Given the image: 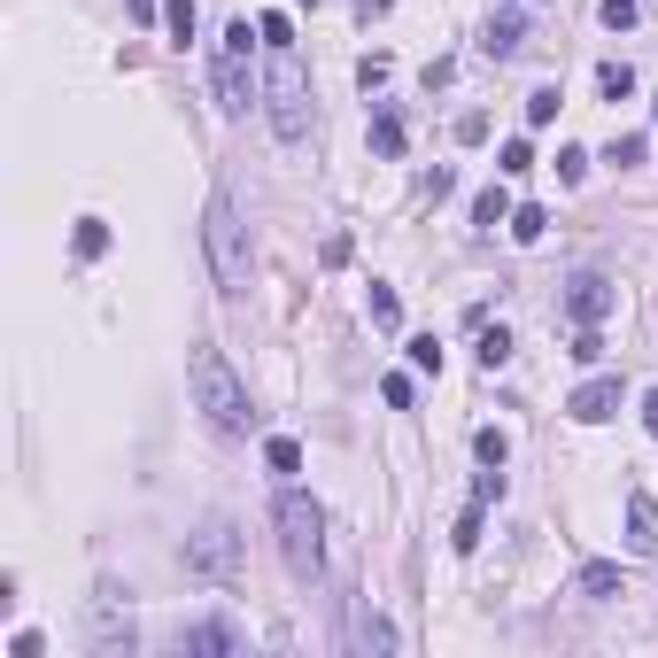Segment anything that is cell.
I'll return each mask as SVG.
<instances>
[{
  "instance_id": "1",
  "label": "cell",
  "mask_w": 658,
  "mask_h": 658,
  "mask_svg": "<svg viewBox=\"0 0 658 658\" xmlns=\"http://www.w3.org/2000/svg\"><path fill=\"white\" fill-rule=\"evenodd\" d=\"M186 380H194V403L210 411L217 434H248V426H256V411H248V388L233 380V364L217 357L210 341H194V357H186Z\"/></svg>"
},
{
  "instance_id": "2",
  "label": "cell",
  "mask_w": 658,
  "mask_h": 658,
  "mask_svg": "<svg viewBox=\"0 0 658 658\" xmlns=\"http://www.w3.org/2000/svg\"><path fill=\"white\" fill-rule=\"evenodd\" d=\"M264 109H271V132H279L287 148L310 140V78H302L295 47H271V62H264Z\"/></svg>"
},
{
  "instance_id": "3",
  "label": "cell",
  "mask_w": 658,
  "mask_h": 658,
  "mask_svg": "<svg viewBox=\"0 0 658 658\" xmlns=\"http://www.w3.org/2000/svg\"><path fill=\"white\" fill-rule=\"evenodd\" d=\"M279 558H287L295 581H318V566H326V511L310 504L295 480L279 488Z\"/></svg>"
},
{
  "instance_id": "4",
  "label": "cell",
  "mask_w": 658,
  "mask_h": 658,
  "mask_svg": "<svg viewBox=\"0 0 658 658\" xmlns=\"http://www.w3.org/2000/svg\"><path fill=\"white\" fill-rule=\"evenodd\" d=\"M202 240H210V271L225 295H240L248 287V233H240V210L225 202V194H210V210H202Z\"/></svg>"
},
{
  "instance_id": "5",
  "label": "cell",
  "mask_w": 658,
  "mask_h": 658,
  "mask_svg": "<svg viewBox=\"0 0 658 658\" xmlns=\"http://www.w3.org/2000/svg\"><path fill=\"white\" fill-rule=\"evenodd\" d=\"M248 101H256V39H248V16L225 24L217 39V109L225 117H248Z\"/></svg>"
},
{
  "instance_id": "6",
  "label": "cell",
  "mask_w": 658,
  "mask_h": 658,
  "mask_svg": "<svg viewBox=\"0 0 658 658\" xmlns=\"http://www.w3.org/2000/svg\"><path fill=\"white\" fill-rule=\"evenodd\" d=\"M186 566L210 573V581H233V573H240V535H233V519H202V527L186 535Z\"/></svg>"
},
{
  "instance_id": "7",
  "label": "cell",
  "mask_w": 658,
  "mask_h": 658,
  "mask_svg": "<svg viewBox=\"0 0 658 658\" xmlns=\"http://www.w3.org/2000/svg\"><path fill=\"white\" fill-rule=\"evenodd\" d=\"M620 395H628V388H620V372H597V380H581V388H573L566 411H573L581 426H604L612 411H620Z\"/></svg>"
},
{
  "instance_id": "8",
  "label": "cell",
  "mask_w": 658,
  "mask_h": 658,
  "mask_svg": "<svg viewBox=\"0 0 658 658\" xmlns=\"http://www.w3.org/2000/svg\"><path fill=\"white\" fill-rule=\"evenodd\" d=\"M566 310H573V326H604V318H612V279L581 271V279L566 287Z\"/></svg>"
},
{
  "instance_id": "9",
  "label": "cell",
  "mask_w": 658,
  "mask_h": 658,
  "mask_svg": "<svg viewBox=\"0 0 658 658\" xmlns=\"http://www.w3.org/2000/svg\"><path fill=\"white\" fill-rule=\"evenodd\" d=\"M628 550H643V558L658 550V504L643 496V488L628 496Z\"/></svg>"
},
{
  "instance_id": "10",
  "label": "cell",
  "mask_w": 658,
  "mask_h": 658,
  "mask_svg": "<svg viewBox=\"0 0 658 658\" xmlns=\"http://www.w3.org/2000/svg\"><path fill=\"white\" fill-rule=\"evenodd\" d=\"M186 651L194 658H225V651H240V635H233V620H202V628H186Z\"/></svg>"
},
{
  "instance_id": "11",
  "label": "cell",
  "mask_w": 658,
  "mask_h": 658,
  "mask_svg": "<svg viewBox=\"0 0 658 658\" xmlns=\"http://www.w3.org/2000/svg\"><path fill=\"white\" fill-rule=\"evenodd\" d=\"M519 39H527V24H519V16H488L480 55H488V62H511V55H519Z\"/></svg>"
},
{
  "instance_id": "12",
  "label": "cell",
  "mask_w": 658,
  "mask_h": 658,
  "mask_svg": "<svg viewBox=\"0 0 658 658\" xmlns=\"http://www.w3.org/2000/svg\"><path fill=\"white\" fill-rule=\"evenodd\" d=\"M581 597H628V573L604 566V558H597V566H581Z\"/></svg>"
},
{
  "instance_id": "13",
  "label": "cell",
  "mask_w": 658,
  "mask_h": 658,
  "mask_svg": "<svg viewBox=\"0 0 658 658\" xmlns=\"http://www.w3.org/2000/svg\"><path fill=\"white\" fill-rule=\"evenodd\" d=\"M70 248H78V264H93V256H109V225H101V217H78V233H70Z\"/></svg>"
},
{
  "instance_id": "14",
  "label": "cell",
  "mask_w": 658,
  "mask_h": 658,
  "mask_svg": "<svg viewBox=\"0 0 658 658\" xmlns=\"http://www.w3.org/2000/svg\"><path fill=\"white\" fill-rule=\"evenodd\" d=\"M473 225H480V233H496V225H511V194H504V186H488V194L473 202Z\"/></svg>"
},
{
  "instance_id": "15",
  "label": "cell",
  "mask_w": 658,
  "mask_h": 658,
  "mask_svg": "<svg viewBox=\"0 0 658 658\" xmlns=\"http://www.w3.org/2000/svg\"><path fill=\"white\" fill-rule=\"evenodd\" d=\"M264 465H271L279 480H295V473H302V442H287V434H271V442H264Z\"/></svg>"
},
{
  "instance_id": "16",
  "label": "cell",
  "mask_w": 658,
  "mask_h": 658,
  "mask_svg": "<svg viewBox=\"0 0 658 658\" xmlns=\"http://www.w3.org/2000/svg\"><path fill=\"white\" fill-rule=\"evenodd\" d=\"M372 155H403V117H395V109H380V117H372Z\"/></svg>"
},
{
  "instance_id": "17",
  "label": "cell",
  "mask_w": 658,
  "mask_h": 658,
  "mask_svg": "<svg viewBox=\"0 0 658 658\" xmlns=\"http://www.w3.org/2000/svg\"><path fill=\"white\" fill-rule=\"evenodd\" d=\"M597 93H604V101H628V93H635V70H628V62H604V70H597Z\"/></svg>"
},
{
  "instance_id": "18",
  "label": "cell",
  "mask_w": 658,
  "mask_h": 658,
  "mask_svg": "<svg viewBox=\"0 0 658 658\" xmlns=\"http://www.w3.org/2000/svg\"><path fill=\"white\" fill-rule=\"evenodd\" d=\"M357 643L364 651H395V628L380 620V612H357Z\"/></svg>"
},
{
  "instance_id": "19",
  "label": "cell",
  "mask_w": 658,
  "mask_h": 658,
  "mask_svg": "<svg viewBox=\"0 0 658 658\" xmlns=\"http://www.w3.org/2000/svg\"><path fill=\"white\" fill-rule=\"evenodd\" d=\"M511 364V333L496 326V333H480V372H504Z\"/></svg>"
},
{
  "instance_id": "20",
  "label": "cell",
  "mask_w": 658,
  "mask_h": 658,
  "mask_svg": "<svg viewBox=\"0 0 658 658\" xmlns=\"http://www.w3.org/2000/svg\"><path fill=\"white\" fill-rule=\"evenodd\" d=\"M256 39H264V47H295V24H287L279 8H264V16H256Z\"/></svg>"
},
{
  "instance_id": "21",
  "label": "cell",
  "mask_w": 658,
  "mask_h": 658,
  "mask_svg": "<svg viewBox=\"0 0 658 658\" xmlns=\"http://www.w3.org/2000/svg\"><path fill=\"white\" fill-rule=\"evenodd\" d=\"M480 511H488V504H473L457 527H449V550H480V535H488V527H480Z\"/></svg>"
},
{
  "instance_id": "22",
  "label": "cell",
  "mask_w": 658,
  "mask_h": 658,
  "mask_svg": "<svg viewBox=\"0 0 658 658\" xmlns=\"http://www.w3.org/2000/svg\"><path fill=\"white\" fill-rule=\"evenodd\" d=\"M542 233H550V210H535V202L511 210V240H542Z\"/></svg>"
},
{
  "instance_id": "23",
  "label": "cell",
  "mask_w": 658,
  "mask_h": 658,
  "mask_svg": "<svg viewBox=\"0 0 658 658\" xmlns=\"http://www.w3.org/2000/svg\"><path fill=\"white\" fill-rule=\"evenodd\" d=\"M372 326H403V302H395V287H372Z\"/></svg>"
},
{
  "instance_id": "24",
  "label": "cell",
  "mask_w": 658,
  "mask_h": 658,
  "mask_svg": "<svg viewBox=\"0 0 658 658\" xmlns=\"http://www.w3.org/2000/svg\"><path fill=\"white\" fill-rule=\"evenodd\" d=\"M473 449H480V465H504V457H511V442L496 434V426H480V434H473Z\"/></svg>"
},
{
  "instance_id": "25",
  "label": "cell",
  "mask_w": 658,
  "mask_h": 658,
  "mask_svg": "<svg viewBox=\"0 0 658 658\" xmlns=\"http://www.w3.org/2000/svg\"><path fill=\"white\" fill-rule=\"evenodd\" d=\"M535 171V148L527 140H504V179H527Z\"/></svg>"
},
{
  "instance_id": "26",
  "label": "cell",
  "mask_w": 658,
  "mask_h": 658,
  "mask_svg": "<svg viewBox=\"0 0 658 658\" xmlns=\"http://www.w3.org/2000/svg\"><path fill=\"white\" fill-rule=\"evenodd\" d=\"M403 349H411V364H419V372H442V341H434V333H419V341H403Z\"/></svg>"
},
{
  "instance_id": "27",
  "label": "cell",
  "mask_w": 658,
  "mask_h": 658,
  "mask_svg": "<svg viewBox=\"0 0 658 658\" xmlns=\"http://www.w3.org/2000/svg\"><path fill=\"white\" fill-rule=\"evenodd\" d=\"M163 24H171V39L186 47V39H194V0H171V8H163Z\"/></svg>"
},
{
  "instance_id": "28",
  "label": "cell",
  "mask_w": 658,
  "mask_h": 658,
  "mask_svg": "<svg viewBox=\"0 0 658 658\" xmlns=\"http://www.w3.org/2000/svg\"><path fill=\"white\" fill-rule=\"evenodd\" d=\"M558 117V86H535L527 93V124H550Z\"/></svg>"
},
{
  "instance_id": "29",
  "label": "cell",
  "mask_w": 658,
  "mask_h": 658,
  "mask_svg": "<svg viewBox=\"0 0 658 658\" xmlns=\"http://www.w3.org/2000/svg\"><path fill=\"white\" fill-rule=\"evenodd\" d=\"M604 163H620V171H628V163H643V132H620V140H612V155H604Z\"/></svg>"
},
{
  "instance_id": "30",
  "label": "cell",
  "mask_w": 658,
  "mask_h": 658,
  "mask_svg": "<svg viewBox=\"0 0 658 658\" xmlns=\"http://www.w3.org/2000/svg\"><path fill=\"white\" fill-rule=\"evenodd\" d=\"M597 357H604V333L581 326V333H573V364H597Z\"/></svg>"
},
{
  "instance_id": "31",
  "label": "cell",
  "mask_w": 658,
  "mask_h": 658,
  "mask_svg": "<svg viewBox=\"0 0 658 658\" xmlns=\"http://www.w3.org/2000/svg\"><path fill=\"white\" fill-rule=\"evenodd\" d=\"M496 496H504V465H488V473L473 480V504H496Z\"/></svg>"
},
{
  "instance_id": "32",
  "label": "cell",
  "mask_w": 658,
  "mask_h": 658,
  "mask_svg": "<svg viewBox=\"0 0 658 658\" xmlns=\"http://www.w3.org/2000/svg\"><path fill=\"white\" fill-rule=\"evenodd\" d=\"M597 16H604V24H612V31H628V24H635V16H643V8H635V0H604Z\"/></svg>"
},
{
  "instance_id": "33",
  "label": "cell",
  "mask_w": 658,
  "mask_h": 658,
  "mask_svg": "<svg viewBox=\"0 0 658 658\" xmlns=\"http://www.w3.org/2000/svg\"><path fill=\"white\" fill-rule=\"evenodd\" d=\"M357 78H364V93H380V86H388V55H364Z\"/></svg>"
},
{
  "instance_id": "34",
  "label": "cell",
  "mask_w": 658,
  "mask_h": 658,
  "mask_svg": "<svg viewBox=\"0 0 658 658\" xmlns=\"http://www.w3.org/2000/svg\"><path fill=\"white\" fill-rule=\"evenodd\" d=\"M457 140H465V148H480V140H488V117H480V109H465V117H457Z\"/></svg>"
},
{
  "instance_id": "35",
  "label": "cell",
  "mask_w": 658,
  "mask_h": 658,
  "mask_svg": "<svg viewBox=\"0 0 658 658\" xmlns=\"http://www.w3.org/2000/svg\"><path fill=\"white\" fill-rule=\"evenodd\" d=\"M380 395H388V411H411V380H403V372H388V380H380Z\"/></svg>"
},
{
  "instance_id": "36",
  "label": "cell",
  "mask_w": 658,
  "mask_h": 658,
  "mask_svg": "<svg viewBox=\"0 0 658 658\" xmlns=\"http://www.w3.org/2000/svg\"><path fill=\"white\" fill-rule=\"evenodd\" d=\"M581 171H589V155H581V148H558V179L581 186Z\"/></svg>"
},
{
  "instance_id": "37",
  "label": "cell",
  "mask_w": 658,
  "mask_h": 658,
  "mask_svg": "<svg viewBox=\"0 0 658 658\" xmlns=\"http://www.w3.org/2000/svg\"><path fill=\"white\" fill-rule=\"evenodd\" d=\"M643 426H651V434H658V388L643 395Z\"/></svg>"
}]
</instances>
